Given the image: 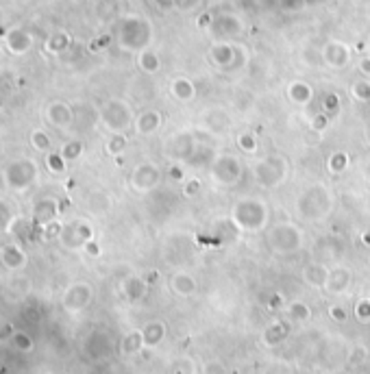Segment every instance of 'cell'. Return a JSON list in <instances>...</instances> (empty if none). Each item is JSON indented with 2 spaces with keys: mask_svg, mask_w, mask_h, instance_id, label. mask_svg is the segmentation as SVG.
Masks as SVG:
<instances>
[{
  "mask_svg": "<svg viewBox=\"0 0 370 374\" xmlns=\"http://www.w3.org/2000/svg\"><path fill=\"white\" fill-rule=\"evenodd\" d=\"M231 218V224L240 231H246V233H257L268 226V204L257 198V196H246L233 202V209L229 213Z\"/></svg>",
  "mask_w": 370,
  "mask_h": 374,
  "instance_id": "cell-1",
  "label": "cell"
},
{
  "mask_svg": "<svg viewBox=\"0 0 370 374\" xmlns=\"http://www.w3.org/2000/svg\"><path fill=\"white\" fill-rule=\"evenodd\" d=\"M331 211H334V194L323 183L305 187L297 198V213L305 222L325 220Z\"/></svg>",
  "mask_w": 370,
  "mask_h": 374,
  "instance_id": "cell-2",
  "label": "cell"
},
{
  "mask_svg": "<svg viewBox=\"0 0 370 374\" xmlns=\"http://www.w3.org/2000/svg\"><path fill=\"white\" fill-rule=\"evenodd\" d=\"M288 172H290L288 159L279 152L264 154V157H259L253 163V178H255V183L264 189L281 187L288 178Z\"/></svg>",
  "mask_w": 370,
  "mask_h": 374,
  "instance_id": "cell-3",
  "label": "cell"
},
{
  "mask_svg": "<svg viewBox=\"0 0 370 374\" xmlns=\"http://www.w3.org/2000/svg\"><path fill=\"white\" fill-rule=\"evenodd\" d=\"M305 235L294 222H277L266 226V244L277 255H294L303 248Z\"/></svg>",
  "mask_w": 370,
  "mask_h": 374,
  "instance_id": "cell-4",
  "label": "cell"
},
{
  "mask_svg": "<svg viewBox=\"0 0 370 374\" xmlns=\"http://www.w3.org/2000/svg\"><path fill=\"white\" fill-rule=\"evenodd\" d=\"M209 176L216 185L233 187L244 176V163L233 152H218L209 163Z\"/></svg>",
  "mask_w": 370,
  "mask_h": 374,
  "instance_id": "cell-5",
  "label": "cell"
},
{
  "mask_svg": "<svg viewBox=\"0 0 370 374\" xmlns=\"http://www.w3.org/2000/svg\"><path fill=\"white\" fill-rule=\"evenodd\" d=\"M100 122H103V126L109 128L111 133H124L133 126L135 115L124 100L113 98V100H107L103 109H100Z\"/></svg>",
  "mask_w": 370,
  "mask_h": 374,
  "instance_id": "cell-6",
  "label": "cell"
},
{
  "mask_svg": "<svg viewBox=\"0 0 370 374\" xmlns=\"http://www.w3.org/2000/svg\"><path fill=\"white\" fill-rule=\"evenodd\" d=\"M161 178H163V174H161V167L157 163L142 161V163H137L133 167L129 183H131L133 191H137V194H150L152 189L159 187Z\"/></svg>",
  "mask_w": 370,
  "mask_h": 374,
  "instance_id": "cell-7",
  "label": "cell"
},
{
  "mask_svg": "<svg viewBox=\"0 0 370 374\" xmlns=\"http://www.w3.org/2000/svg\"><path fill=\"white\" fill-rule=\"evenodd\" d=\"M92 299H94L92 285L85 283V281H79V283H72V285L66 290L61 303H63V307H66L70 314H79V312H83V309L89 307Z\"/></svg>",
  "mask_w": 370,
  "mask_h": 374,
  "instance_id": "cell-8",
  "label": "cell"
},
{
  "mask_svg": "<svg viewBox=\"0 0 370 374\" xmlns=\"http://www.w3.org/2000/svg\"><path fill=\"white\" fill-rule=\"evenodd\" d=\"M163 126V113L157 109H146L139 115H135V122L133 128L139 137H150V135H157Z\"/></svg>",
  "mask_w": 370,
  "mask_h": 374,
  "instance_id": "cell-9",
  "label": "cell"
},
{
  "mask_svg": "<svg viewBox=\"0 0 370 374\" xmlns=\"http://www.w3.org/2000/svg\"><path fill=\"white\" fill-rule=\"evenodd\" d=\"M353 285V272L349 268L344 266H336L331 268L329 272V279H327V285H325V292L331 294V296H340V294H347Z\"/></svg>",
  "mask_w": 370,
  "mask_h": 374,
  "instance_id": "cell-10",
  "label": "cell"
},
{
  "mask_svg": "<svg viewBox=\"0 0 370 374\" xmlns=\"http://www.w3.org/2000/svg\"><path fill=\"white\" fill-rule=\"evenodd\" d=\"M331 268L323 261H312L303 268V281L308 283L310 288H318V290H325L327 285V279H329Z\"/></svg>",
  "mask_w": 370,
  "mask_h": 374,
  "instance_id": "cell-11",
  "label": "cell"
},
{
  "mask_svg": "<svg viewBox=\"0 0 370 374\" xmlns=\"http://www.w3.org/2000/svg\"><path fill=\"white\" fill-rule=\"evenodd\" d=\"M63 242L68 244V246L76 248V246H85L87 242H92V226L85 224V222H74L72 226L63 229L61 233Z\"/></svg>",
  "mask_w": 370,
  "mask_h": 374,
  "instance_id": "cell-12",
  "label": "cell"
},
{
  "mask_svg": "<svg viewBox=\"0 0 370 374\" xmlns=\"http://www.w3.org/2000/svg\"><path fill=\"white\" fill-rule=\"evenodd\" d=\"M170 290H172V294L181 296V299H189V296L196 294L198 283L189 272H174L170 277Z\"/></svg>",
  "mask_w": 370,
  "mask_h": 374,
  "instance_id": "cell-13",
  "label": "cell"
},
{
  "mask_svg": "<svg viewBox=\"0 0 370 374\" xmlns=\"http://www.w3.org/2000/svg\"><path fill=\"white\" fill-rule=\"evenodd\" d=\"M170 96L176 102H181V105H187V102H192L196 98V87L185 76H176L170 83Z\"/></svg>",
  "mask_w": 370,
  "mask_h": 374,
  "instance_id": "cell-14",
  "label": "cell"
},
{
  "mask_svg": "<svg viewBox=\"0 0 370 374\" xmlns=\"http://www.w3.org/2000/svg\"><path fill=\"white\" fill-rule=\"evenodd\" d=\"M148 292V281L142 279V277H126L122 281V294H124V299L126 301H131V303H137V301H142L144 296Z\"/></svg>",
  "mask_w": 370,
  "mask_h": 374,
  "instance_id": "cell-15",
  "label": "cell"
},
{
  "mask_svg": "<svg viewBox=\"0 0 370 374\" xmlns=\"http://www.w3.org/2000/svg\"><path fill=\"white\" fill-rule=\"evenodd\" d=\"M288 333H290V329H288L286 322L275 320V322H270V325H268V327L264 329V333H262V342H264V346H268V348H275V346H279L281 342H286Z\"/></svg>",
  "mask_w": 370,
  "mask_h": 374,
  "instance_id": "cell-16",
  "label": "cell"
},
{
  "mask_svg": "<svg viewBox=\"0 0 370 374\" xmlns=\"http://www.w3.org/2000/svg\"><path fill=\"white\" fill-rule=\"evenodd\" d=\"M165 333H168V329H165V325H163L161 320H150V322H146V325L142 327V338H144L146 348L159 346L165 340Z\"/></svg>",
  "mask_w": 370,
  "mask_h": 374,
  "instance_id": "cell-17",
  "label": "cell"
},
{
  "mask_svg": "<svg viewBox=\"0 0 370 374\" xmlns=\"http://www.w3.org/2000/svg\"><path fill=\"white\" fill-rule=\"evenodd\" d=\"M288 98L294 102V105H310V102L314 100V89L310 83H305V81H294V83H290L288 87Z\"/></svg>",
  "mask_w": 370,
  "mask_h": 374,
  "instance_id": "cell-18",
  "label": "cell"
},
{
  "mask_svg": "<svg viewBox=\"0 0 370 374\" xmlns=\"http://www.w3.org/2000/svg\"><path fill=\"white\" fill-rule=\"evenodd\" d=\"M142 348H146L144 338H142V329H139V331H131V333H126L124 338H122V342H120V353H122V355H126V357L142 353Z\"/></svg>",
  "mask_w": 370,
  "mask_h": 374,
  "instance_id": "cell-19",
  "label": "cell"
},
{
  "mask_svg": "<svg viewBox=\"0 0 370 374\" xmlns=\"http://www.w3.org/2000/svg\"><path fill=\"white\" fill-rule=\"evenodd\" d=\"M325 61H327V66H331L334 70H344V66L349 63V53H347V48H342L338 44L334 46H329L325 50Z\"/></svg>",
  "mask_w": 370,
  "mask_h": 374,
  "instance_id": "cell-20",
  "label": "cell"
},
{
  "mask_svg": "<svg viewBox=\"0 0 370 374\" xmlns=\"http://www.w3.org/2000/svg\"><path fill=\"white\" fill-rule=\"evenodd\" d=\"M48 120L55 126H68L72 122V111L68 105H63V102H53V105L48 107Z\"/></svg>",
  "mask_w": 370,
  "mask_h": 374,
  "instance_id": "cell-21",
  "label": "cell"
},
{
  "mask_svg": "<svg viewBox=\"0 0 370 374\" xmlns=\"http://www.w3.org/2000/svg\"><path fill=\"white\" fill-rule=\"evenodd\" d=\"M3 264L11 270H18L27 264V257H24V253L18 246H5L3 248Z\"/></svg>",
  "mask_w": 370,
  "mask_h": 374,
  "instance_id": "cell-22",
  "label": "cell"
},
{
  "mask_svg": "<svg viewBox=\"0 0 370 374\" xmlns=\"http://www.w3.org/2000/svg\"><path fill=\"white\" fill-rule=\"evenodd\" d=\"M288 318L294 322H308L312 320V307L303 301H294L288 305Z\"/></svg>",
  "mask_w": 370,
  "mask_h": 374,
  "instance_id": "cell-23",
  "label": "cell"
},
{
  "mask_svg": "<svg viewBox=\"0 0 370 374\" xmlns=\"http://www.w3.org/2000/svg\"><path fill=\"white\" fill-rule=\"evenodd\" d=\"M137 66H139V70L146 72V74H155L161 68V59L155 53H152V50H144V53L139 55V59H137Z\"/></svg>",
  "mask_w": 370,
  "mask_h": 374,
  "instance_id": "cell-24",
  "label": "cell"
},
{
  "mask_svg": "<svg viewBox=\"0 0 370 374\" xmlns=\"http://www.w3.org/2000/svg\"><path fill=\"white\" fill-rule=\"evenodd\" d=\"M347 165H349V154L342 152V150L334 152L327 161V167H329L331 174H342L344 170H347Z\"/></svg>",
  "mask_w": 370,
  "mask_h": 374,
  "instance_id": "cell-25",
  "label": "cell"
},
{
  "mask_svg": "<svg viewBox=\"0 0 370 374\" xmlns=\"http://www.w3.org/2000/svg\"><path fill=\"white\" fill-rule=\"evenodd\" d=\"M238 148H240L242 152H246V154H255V152L259 150V141H257V137H255L253 133L242 131V133L238 135Z\"/></svg>",
  "mask_w": 370,
  "mask_h": 374,
  "instance_id": "cell-26",
  "label": "cell"
},
{
  "mask_svg": "<svg viewBox=\"0 0 370 374\" xmlns=\"http://www.w3.org/2000/svg\"><path fill=\"white\" fill-rule=\"evenodd\" d=\"M129 146V139H126L124 133H111V137L107 139V152L109 154H122Z\"/></svg>",
  "mask_w": 370,
  "mask_h": 374,
  "instance_id": "cell-27",
  "label": "cell"
},
{
  "mask_svg": "<svg viewBox=\"0 0 370 374\" xmlns=\"http://www.w3.org/2000/svg\"><path fill=\"white\" fill-rule=\"evenodd\" d=\"M349 94L357 102H370V83L368 81H357V83H353Z\"/></svg>",
  "mask_w": 370,
  "mask_h": 374,
  "instance_id": "cell-28",
  "label": "cell"
},
{
  "mask_svg": "<svg viewBox=\"0 0 370 374\" xmlns=\"http://www.w3.org/2000/svg\"><path fill=\"white\" fill-rule=\"evenodd\" d=\"M342 109V102H340V96L338 94H327L325 96V102H323V113H327L329 118H336Z\"/></svg>",
  "mask_w": 370,
  "mask_h": 374,
  "instance_id": "cell-29",
  "label": "cell"
},
{
  "mask_svg": "<svg viewBox=\"0 0 370 374\" xmlns=\"http://www.w3.org/2000/svg\"><path fill=\"white\" fill-rule=\"evenodd\" d=\"M353 316L360 322H370V296H364V299L355 303Z\"/></svg>",
  "mask_w": 370,
  "mask_h": 374,
  "instance_id": "cell-30",
  "label": "cell"
},
{
  "mask_svg": "<svg viewBox=\"0 0 370 374\" xmlns=\"http://www.w3.org/2000/svg\"><path fill=\"white\" fill-rule=\"evenodd\" d=\"M11 342H14V346L18 348V351H22V353H29L31 348H33V340L29 338L27 333H22V331L14 333V338H11Z\"/></svg>",
  "mask_w": 370,
  "mask_h": 374,
  "instance_id": "cell-31",
  "label": "cell"
},
{
  "mask_svg": "<svg viewBox=\"0 0 370 374\" xmlns=\"http://www.w3.org/2000/svg\"><path fill=\"white\" fill-rule=\"evenodd\" d=\"M200 191V180L196 176H187L185 183H183V194L185 196H196Z\"/></svg>",
  "mask_w": 370,
  "mask_h": 374,
  "instance_id": "cell-32",
  "label": "cell"
},
{
  "mask_svg": "<svg viewBox=\"0 0 370 374\" xmlns=\"http://www.w3.org/2000/svg\"><path fill=\"white\" fill-rule=\"evenodd\" d=\"M81 152H83V144H81V141H74V144H68L66 148L61 150V157L63 159H76Z\"/></svg>",
  "mask_w": 370,
  "mask_h": 374,
  "instance_id": "cell-33",
  "label": "cell"
},
{
  "mask_svg": "<svg viewBox=\"0 0 370 374\" xmlns=\"http://www.w3.org/2000/svg\"><path fill=\"white\" fill-rule=\"evenodd\" d=\"M329 316H331V320H336V322H347L349 320V312L342 305H331L329 307Z\"/></svg>",
  "mask_w": 370,
  "mask_h": 374,
  "instance_id": "cell-34",
  "label": "cell"
},
{
  "mask_svg": "<svg viewBox=\"0 0 370 374\" xmlns=\"http://www.w3.org/2000/svg\"><path fill=\"white\" fill-rule=\"evenodd\" d=\"M205 374H227V368L220 361H211V364L205 366Z\"/></svg>",
  "mask_w": 370,
  "mask_h": 374,
  "instance_id": "cell-35",
  "label": "cell"
},
{
  "mask_svg": "<svg viewBox=\"0 0 370 374\" xmlns=\"http://www.w3.org/2000/svg\"><path fill=\"white\" fill-rule=\"evenodd\" d=\"M33 141H35L37 148H40V150H46V148H48V137H46L44 133H35V135H33Z\"/></svg>",
  "mask_w": 370,
  "mask_h": 374,
  "instance_id": "cell-36",
  "label": "cell"
},
{
  "mask_svg": "<svg viewBox=\"0 0 370 374\" xmlns=\"http://www.w3.org/2000/svg\"><path fill=\"white\" fill-rule=\"evenodd\" d=\"M170 176H172V178H178V180L187 178V176L183 174V167H181V165H172V167H170Z\"/></svg>",
  "mask_w": 370,
  "mask_h": 374,
  "instance_id": "cell-37",
  "label": "cell"
},
{
  "mask_svg": "<svg viewBox=\"0 0 370 374\" xmlns=\"http://www.w3.org/2000/svg\"><path fill=\"white\" fill-rule=\"evenodd\" d=\"M360 70H362V74H368L370 76V59H364L360 63Z\"/></svg>",
  "mask_w": 370,
  "mask_h": 374,
  "instance_id": "cell-38",
  "label": "cell"
},
{
  "mask_svg": "<svg viewBox=\"0 0 370 374\" xmlns=\"http://www.w3.org/2000/svg\"><path fill=\"white\" fill-rule=\"evenodd\" d=\"M362 239H364L366 246H370V233H364V235H362Z\"/></svg>",
  "mask_w": 370,
  "mask_h": 374,
  "instance_id": "cell-39",
  "label": "cell"
},
{
  "mask_svg": "<svg viewBox=\"0 0 370 374\" xmlns=\"http://www.w3.org/2000/svg\"><path fill=\"white\" fill-rule=\"evenodd\" d=\"M368 139H370V126H368Z\"/></svg>",
  "mask_w": 370,
  "mask_h": 374,
  "instance_id": "cell-40",
  "label": "cell"
},
{
  "mask_svg": "<svg viewBox=\"0 0 370 374\" xmlns=\"http://www.w3.org/2000/svg\"><path fill=\"white\" fill-rule=\"evenodd\" d=\"M368 296H370V294H368Z\"/></svg>",
  "mask_w": 370,
  "mask_h": 374,
  "instance_id": "cell-41",
  "label": "cell"
}]
</instances>
